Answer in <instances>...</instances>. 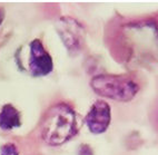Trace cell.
I'll return each instance as SVG.
<instances>
[{"label":"cell","instance_id":"1","mask_svg":"<svg viewBox=\"0 0 158 155\" xmlns=\"http://www.w3.org/2000/svg\"><path fill=\"white\" fill-rule=\"evenodd\" d=\"M113 44L122 62L158 71V14L122 24Z\"/></svg>","mask_w":158,"mask_h":155},{"label":"cell","instance_id":"2","mask_svg":"<svg viewBox=\"0 0 158 155\" xmlns=\"http://www.w3.org/2000/svg\"><path fill=\"white\" fill-rule=\"evenodd\" d=\"M78 133L76 113L70 105L58 103L51 106L41 125V138L51 146H59Z\"/></svg>","mask_w":158,"mask_h":155},{"label":"cell","instance_id":"3","mask_svg":"<svg viewBox=\"0 0 158 155\" xmlns=\"http://www.w3.org/2000/svg\"><path fill=\"white\" fill-rule=\"evenodd\" d=\"M90 86L97 95L124 103L134 99L140 90V83L131 75H97Z\"/></svg>","mask_w":158,"mask_h":155},{"label":"cell","instance_id":"4","mask_svg":"<svg viewBox=\"0 0 158 155\" xmlns=\"http://www.w3.org/2000/svg\"><path fill=\"white\" fill-rule=\"evenodd\" d=\"M57 30L64 45L71 55L78 54L85 44V29L77 20L62 17L57 23Z\"/></svg>","mask_w":158,"mask_h":155},{"label":"cell","instance_id":"5","mask_svg":"<svg viewBox=\"0 0 158 155\" xmlns=\"http://www.w3.org/2000/svg\"><path fill=\"white\" fill-rule=\"evenodd\" d=\"M29 71L32 76L40 77L46 76L51 73L54 68L52 58L49 53L45 49L44 45L39 39H35L29 45Z\"/></svg>","mask_w":158,"mask_h":155},{"label":"cell","instance_id":"6","mask_svg":"<svg viewBox=\"0 0 158 155\" xmlns=\"http://www.w3.org/2000/svg\"><path fill=\"white\" fill-rule=\"evenodd\" d=\"M110 121H111L110 106L102 99L94 103L87 116L85 117L86 125L93 134H102L106 132L110 125Z\"/></svg>","mask_w":158,"mask_h":155},{"label":"cell","instance_id":"7","mask_svg":"<svg viewBox=\"0 0 158 155\" xmlns=\"http://www.w3.org/2000/svg\"><path fill=\"white\" fill-rule=\"evenodd\" d=\"M20 126V114L11 104L5 105L0 112V128L3 131H11Z\"/></svg>","mask_w":158,"mask_h":155},{"label":"cell","instance_id":"8","mask_svg":"<svg viewBox=\"0 0 158 155\" xmlns=\"http://www.w3.org/2000/svg\"><path fill=\"white\" fill-rule=\"evenodd\" d=\"M0 155H19V151L15 144L7 143L0 149Z\"/></svg>","mask_w":158,"mask_h":155},{"label":"cell","instance_id":"9","mask_svg":"<svg viewBox=\"0 0 158 155\" xmlns=\"http://www.w3.org/2000/svg\"><path fill=\"white\" fill-rule=\"evenodd\" d=\"M150 122H152V125L155 128L156 133L158 134V97L154 103L152 110L150 112Z\"/></svg>","mask_w":158,"mask_h":155},{"label":"cell","instance_id":"10","mask_svg":"<svg viewBox=\"0 0 158 155\" xmlns=\"http://www.w3.org/2000/svg\"><path fill=\"white\" fill-rule=\"evenodd\" d=\"M78 155H94V151L88 144H81L79 146Z\"/></svg>","mask_w":158,"mask_h":155},{"label":"cell","instance_id":"11","mask_svg":"<svg viewBox=\"0 0 158 155\" xmlns=\"http://www.w3.org/2000/svg\"><path fill=\"white\" fill-rule=\"evenodd\" d=\"M2 20H3V11L0 9V24L2 23Z\"/></svg>","mask_w":158,"mask_h":155}]
</instances>
